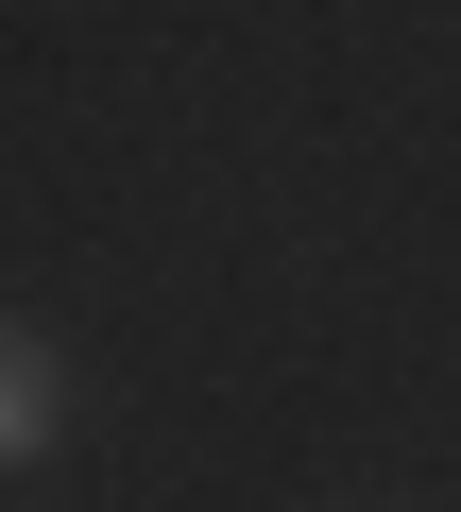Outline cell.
<instances>
[{
    "label": "cell",
    "mask_w": 461,
    "mask_h": 512,
    "mask_svg": "<svg viewBox=\"0 0 461 512\" xmlns=\"http://www.w3.org/2000/svg\"><path fill=\"white\" fill-rule=\"evenodd\" d=\"M52 427H69V376H52V342H18L0 359V461H52Z\"/></svg>",
    "instance_id": "cell-1"
}]
</instances>
